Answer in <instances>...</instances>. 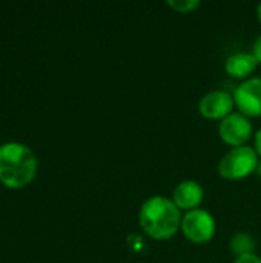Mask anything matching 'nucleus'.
Listing matches in <instances>:
<instances>
[{
  "label": "nucleus",
  "mask_w": 261,
  "mask_h": 263,
  "mask_svg": "<svg viewBox=\"0 0 261 263\" xmlns=\"http://www.w3.org/2000/svg\"><path fill=\"white\" fill-rule=\"evenodd\" d=\"M234 263H261V257H258L257 254H245V256H240L235 259Z\"/></svg>",
  "instance_id": "f8f14e48"
},
{
  "label": "nucleus",
  "mask_w": 261,
  "mask_h": 263,
  "mask_svg": "<svg viewBox=\"0 0 261 263\" xmlns=\"http://www.w3.org/2000/svg\"><path fill=\"white\" fill-rule=\"evenodd\" d=\"M182 210L172 199L152 196L143 202L138 211V223L145 234L154 240L172 239L182 227Z\"/></svg>",
  "instance_id": "f257e3e1"
},
{
  "label": "nucleus",
  "mask_w": 261,
  "mask_h": 263,
  "mask_svg": "<svg viewBox=\"0 0 261 263\" xmlns=\"http://www.w3.org/2000/svg\"><path fill=\"white\" fill-rule=\"evenodd\" d=\"M168 6L172 8L174 11L185 14V12H192L200 6L198 0H168Z\"/></svg>",
  "instance_id": "9b49d317"
},
{
  "label": "nucleus",
  "mask_w": 261,
  "mask_h": 263,
  "mask_svg": "<svg viewBox=\"0 0 261 263\" xmlns=\"http://www.w3.org/2000/svg\"><path fill=\"white\" fill-rule=\"evenodd\" d=\"M260 168V156L249 145L232 148L218 163V174L226 180H242Z\"/></svg>",
  "instance_id": "7ed1b4c3"
},
{
  "label": "nucleus",
  "mask_w": 261,
  "mask_h": 263,
  "mask_svg": "<svg viewBox=\"0 0 261 263\" xmlns=\"http://www.w3.org/2000/svg\"><path fill=\"white\" fill-rule=\"evenodd\" d=\"M252 54L255 55V59L258 60V63L261 65V34L255 39V42L252 45Z\"/></svg>",
  "instance_id": "ddd939ff"
},
{
  "label": "nucleus",
  "mask_w": 261,
  "mask_h": 263,
  "mask_svg": "<svg viewBox=\"0 0 261 263\" xmlns=\"http://www.w3.org/2000/svg\"><path fill=\"white\" fill-rule=\"evenodd\" d=\"M255 151L261 157V128L255 133Z\"/></svg>",
  "instance_id": "4468645a"
},
{
  "label": "nucleus",
  "mask_w": 261,
  "mask_h": 263,
  "mask_svg": "<svg viewBox=\"0 0 261 263\" xmlns=\"http://www.w3.org/2000/svg\"><path fill=\"white\" fill-rule=\"evenodd\" d=\"M234 102L238 112L246 117L261 116V77H251L240 83L234 92Z\"/></svg>",
  "instance_id": "423d86ee"
},
{
  "label": "nucleus",
  "mask_w": 261,
  "mask_h": 263,
  "mask_svg": "<svg viewBox=\"0 0 261 263\" xmlns=\"http://www.w3.org/2000/svg\"><path fill=\"white\" fill-rule=\"evenodd\" d=\"M180 230L189 242L203 245L214 239L217 223H215L214 216L209 211L197 208V210L185 213Z\"/></svg>",
  "instance_id": "20e7f679"
},
{
  "label": "nucleus",
  "mask_w": 261,
  "mask_h": 263,
  "mask_svg": "<svg viewBox=\"0 0 261 263\" xmlns=\"http://www.w3.org/2000/svg\"><path fill=\"white\" fill-rule=\"evenodd\" d=\"M258 60L255 59V55L252 52H246V51H240V52H234L231 54L226 62H225V69L231 77L235 79H245L249 74H252L255 71V68L258 66Z\"/></svg>",
  "instance_id": "1a4fd4ad"
},
{
  "label": "nucleus",
  "mask_w": 261,
  "mask_h": 263,
  "mask_svg": "<svg viewBox=\"0 0 261 263\" xmlns=\"http://www.w3.org/2000/svg\"><path fill=\"white\" fill-rule=\"evenodd\" d=\"M234 96H231L226 91L215 89L208 94H205L200 99L198 111L205 119L209 120H223L229 114L234 112Z\"/></svg>",
  "instance_id": "0eeeda50"
},
{
  "label": "nucleus",
  "mask_w": 261,
  "mask_h": 263,
  "mask_svg": "<svg viewBox=\"0 0 261 263\" xmlns=\"http://www.w3.org/2000/svg\"><path fill=\"white\" fill-rule=\"evenodd\" d=\"M218 136L232 148L245 146L252 136V123L245 114L232 112L220 122Z\"/></svg>",
  "instance_id": "39448f33"
},
{
  "label": "nucleus",
  "mask_w": 261,
  "mask_h": 263,
  "mask_svg": "<svg viewBox=\"0 0 261 263\" xmlns=\"http://www.w3.org/2000/svg\"><path fill=\"white\" fill-rule=\"evenodd\" d=\"M254 248H255V242L248 233H238L231 239V251L237 254V257L245 254H252Z\"/></svg>",
  "instance_id": "9d476101"
},
{
  "label": "nucleus",
  "mask_w": 261,
  "mask_h": 263,
  "mask_svg": "<svg viewBox=\"0 0 261 263\" xmlns=\"http://www.w3.org/2000/svg\"><path fill=\"white\" fill-rule=\"evenodd\" d=\"M257 17H258L261 23V3H258V6H257Z\"/></svg>",
  "instance_id": "2eb2a0df"
},
{
  "label": "nucleus",
  "mask_w": 261,
  "mask_h": 263,
  "mask_svg": "<svg viewBox=\"0 0 261 263\" xmlns=\"http://www.w3.org/2000/svg\"><path fill=\"white\" fill-rule=\"evenodd\" d=\"M205 197L203 186L195 180H183L180 182L172 193L174 203L185 211H192L200 208Z\"/></svg>",
  "instance_id": "6e6552de"
},
{
  "label": "nucleus",
  "mask_w": 261,
  "mask_h": 263,
  "mask_svg": "<svg viewBox=\"0 0 261 263\" xmlns=\"http://www.w3.org/2000/svg\"><path fill=\"white\" fill-rule=\"evenodd\" d=\"M37 173V157L23 143L9 142L0 146V182L11 190L29 185Z\"/></svg>",
  "instance_id": "f03ea898"
}]
</instances>
